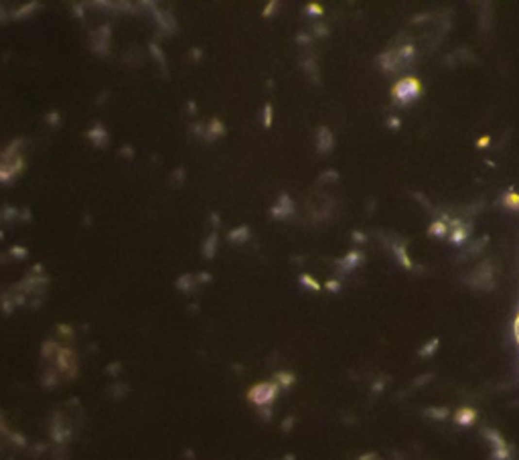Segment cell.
I'll return each mask as SVG.
<instances>
[{"mask_svg":"<svg viewBox=\"0 0 519 460\" xmlns=\"http://www.w3.org/2000/svg\"><path fill=\"white\" fill-rule=\"evenodd\" d=\"M422 94V85L416 77H402L400 82L394 85V89H391V96H394V99L398 103H402V106H408V103L412 101H416Z\"/></svg>","mask_w":519,"mask_h":460,"instance_id":"1","label":"cell"},{"mask_svg":"<svg viewBox=\"0 0 519 460\" xmlns=\"http://www.w3.org/2000/svg\"><path fill=\"white\" fill-rule=\"evenodd\" d=\"M465 280L472 282L475 286H481V288H491L493 284V268H491V262H483L479 266L470 272V276H467Z\"/></svg>","mask_w":519,"mask_h":460,"instance_id":"2","label":"cell"},{"mask_svg":"<svg viewBox=\"0 0 519 460\" xmlns=\"http://www.w3.org/2000/svg\"><path fill=\"white\" fill-rule=\"evenodd\" d=\"M389 249L394 251V256H396V260L400 262V266H402V268H406V270H412V268H414V263H412V260H410V256H408L406 244H403V241L394 239V241L389 244Z\"/></svg>","mask_w":519,"mask_h":460,"instance_id":"3","label":"cell"},{"mask_svg":"<svg viewBox=\"0 0 519 460\" xmlns=\"http://www.w3.org/2000/svg\"><path fill=\"white\" fill-rule=\"evenodd\" d=\"M470 235V225L463 221H452V231H451V244L463 246Z\"/></svg>","mask_w":519,"mask_h":460,"instance_id":"4","label":"cell"},{"mask_svg":"<svg viewBox=\"0 0 519 460\" xmlns=\"http://www.w3.org/2000/svg\"><path fill=\"white\" fill-rule=\"evenodd\" d=\"M428 233H430L432 237H438V239L446 237V235H448V221H444V219H436V221H432L430 227H428Z\"/></svg>","mask_w":519,"mask_h":460,"instance_id":"5","label":"cell"},{"mask_svg":"<svg viewBox=\"0 0 519 460\" xmlns=\"http://www.w3.org/2000/svg\"><path fill=\"white\" fill-rule=\"evenodd\" d=\"M503 205L507 207V209H513V211H519V195L515 191H509L503 197Z\"/></svg>","mask_w":519,"mask_h":460,"instance_id":"6","label":"cell"},{"mask_svg":"<svg viewBox=\"0 0 519 460\" xmlns=\"http://www.w3.org/2000/svg\"><path fill=\"white\" fill-rule=\"evenodd\" d=\"M361 262H363V254H361V251H351V254L345 258V266H347V268H355L357 263H361Z\"/></svg>","mask_w":519,"mask_h":460,"instance_id":"7","label":"cell"},{"mask_svg":"<svg viewBox=\"0 0 519 460\" xmlns=\"http://www.w3.org/2000/svg\"><path fill=\"white\" fill-rule=\"evenodd\" d=\"M387 128H391V130H398L400 128V118H387Z\"/></svg>","mask_w":519,"mask_h":460,"instance_id":"8","label":"cell"},{"mask_svg":"<svg viewBox=\"0 0 519 460\" xmlns=\"http://www.w3.org/2000/svg\"><path fill=\"white\" fill-rule=\"evenodd\" d=\"M491 144V138L489 136H483V138H479V142H477V146L479 148H485V146H489Z\"/></svg>","mask_w":519,"mask_h":460,"instance_id":"9","label":"cell"},{"mask_svg":"<svg viewBox=\"0 0 519 460\" xmlns=\"http://www.w3.org/2000/svg\"><path fill=\"white\" fill-rule=\"evenodd\" d=\"M353 239L355 241H365V235L363 233H353Z\"/></svg>","mask_w":519,"mask_h":460,"instance_id":"10","label":"cell"}]
</instances>
